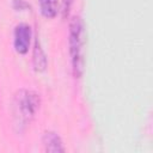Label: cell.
I'll use <instances>...</instances> for the list:
<instances>
[{"label":"cell","mask_w":153,"mask_h":153,"mask_svg":"<svg viewBox=\"0 0 153 153\" xmlns=\"http://www.w3.org/2000/svg\"><path fill=\"white\" fill-rule=\"evenodd\" d=\"M31 29L26 24H19L14 30V48L19 54H25L30 45Z\"/></svg>","instance_id":"obj_3"},{"label":"cell","mask_w":153,"mask_h":153,"mask_svg":"<svg viewBox=\"0 0 153 153\" xmlns=\"http://www.w3.org/2000/svg\"><path fill=\"white\" fill-rule=\"evenodd\" d=\"M62 12H63V17L66 18V16H68V12H69V8H71V5H72V0H63L62 2Z\"/></svg>","instance_id":"obj_7"},{"label":"cell","mask_w":153,"mask_h":153,"mask_svg":"<svg viewBox=\"0 0 153 153\" xmlns=\"http://www.w3.org/2000/svg\"><path fill=\"white\" fill-rule=\"evenodd\" d=\"M39 108V97L27 90H20L13 102V115L17 120V126L23 127L30 123L37 109Z\"/></svg>","instance_id":"obj_1"},{"label":"cell","mask_w":153,"mask_h":153,"mask_svg":"<svg viewBox=\"0 0 153 153\" xmlns=\"http://www.w3.org/2000/svg\"><path fill=\"white\" fill-rule=\"evenodd\" d=\"M82 22L79 17H73L69 24V50L72 56L73 73L75 78H79L82 73L84 57H82V47H84V31Z\"/></svg>","instance_id":"obj_2"},{"label":"cell","mask_w":153,"mask_h":153,"mask_svg":"<svg viewBox=\"0 0 153 153\" xmlns=\"http://www.w3.org/2000/svg\"><path fill=\"white\" fill-rule=\"evenodd\" d=\"M45 66H47L45 55H44L41 45L38 44V42H36L35 50H33V67L37 72H42L45 69Z\"/></svg>","instance_id":"obj_5"},{"label":"cell","mask_w":153,"mask_h":153,"mask_svg":"<svg viewBox=\"0 0 153 153\" xmlns=\"http://www.w3.org/2000/svg\"><path fill=\"white\" fill-rule=\"evenodd\" d=\"M43 145H44V149L47 152H63L65 148L62 146V141L60 139V136L53 131H48L44 134L43 136Z\"/></svg>","instance_id":"obj_4"},{"label":"cell","mask_w":153,"mask_h":153,"mask_svg":"<svg viewBox=\"0 0 153 153\" xmlns=\"http://www.w3.org/2000/svg\"><path fill=\"white\" fill-rule=\"evenodd\" d=\"M57 0H39L41 12L47 18H53L57 13Z\"/></svg>","instance_id":"obj_6"}]
</instances>
